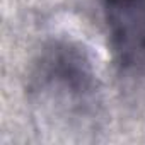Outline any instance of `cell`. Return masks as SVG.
I'll return each instance as SVG.
<instances>
[{
    "instance_id": "cell-1",
    "label": "cell",
    "mask_w": 145,
    "mask_h": 145,
    "mask_svg": "<svg viewBox=\"0 0 145 145\" xmlns=\"http://www.w3.org/2000/svg\"><path fill=\"white\" fill-rule=\"evenodd\" d=\"M33 91L41 104H56V111H84L96 92L92 68L77 48L53 44L41 55Z\"/></svg>"
},
{
    "instance_id": "cell-2",
    "label": "cell",
    "mask_w": 145,
    "mask_h": 145,
    "mask_svg": "<svg viewBox=\"0 0 145 145\" xmlns=\"http://www.w3.org/2000/svg\"><path fill=\"white\" fill-rule=\"evenodd\" d=\"M113 48L123 63L145 58V0H103Z\"/></svg>"
}]
</instances>
